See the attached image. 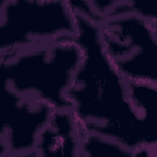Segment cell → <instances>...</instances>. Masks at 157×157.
I'll return each instance as SVG.
<instances>
[{
	"label": "cell",
	"mask_w": 157,
	"mask_h": 157,
	"mask_svg": "<svg viewBox=\"0 0 157 157\" xmlns=\"http://www.w3.org/2000/svg\"><path fill=\"white\" fill-rule=\"evenodd\" d=\"M76 34L77 12L67 0L0 2V55Z\"/></svg>",
	"instance_id": "obj_3"
},
{
	"label": "cell",
	"mask_w": 157,
	"mask_h": 157,
	"mask_svg": "<svg viewBox=\"0 0 157 157\" xmlns=\"http://www.w3.org/2000/svg\"><path fill=\"white\" fill-rule=\"evenodd\" d=\"M82 59L75 38L39 43L0 55L2 85L53 110H70L67 97Z\"/></svg>",
	"instance_id": "obj_2"
},
{
	"label": "cell",
	"mask_w": 157,
	"mask_h": 157,
	"mask_svg": "<svg viewBox=\"0 0 157 157\" xmlns=\"http://www.w3.org/2000/svg\"><path fill=\"white\" fill-rule=\"evenodd\" d=\"M82 132L72 115L66 110H55L42 130L34 156H81Z\"/></svg>",
	"instance_id": "obj_6"
},
{
	"label": "cell",
	"mask_w": 157,
	"mask_h": 157,
	"mask_svg": "<svg viewBox=\"0 0 157 157\" xmlns=\"http://www.w3.org/2000/svg\"><path fill=\"white\" fill-rule=\"evenodd\" d=\"M76 40L82 59L67 97L82 135L96 134L118 141L135 156H153V140L126 80L109 56L99 21L77 12Z\"/></svg>",
	"instance_id": "obj_1"
},
{
	"label": "cell",
	"mask_w": 157,
	"mask_h": 157,
	"mask_svg": "<svg viewBox=\"0 0 157 157\" xmlns=\"http://www.w3.org/2000/svg\"><path fill=\"white\" fill-rule=\"evenodd\" d=\"M135 156L131 150L115 140L96 134L82 135L81 156Z\"/></svg>",
	"instance_id": "obj_7"
},
{
	"label": "cell",
	"mask_w": 157,
	"mask_h": 157,
	"mask_svg": "<svg viewBox=\"0 0 157 157\" xmlns=\"http://www.w3.org/2000/svg\"><path fill=\"white\" fill-rule=\"evenodd\" d=\"M2 93L0 156H34L39 135L55 110L5 85Z\"/></svg>",
	"instance_id": "obj_5"
},
{
	"label": "cell",
	"mask_w": 157,
	"mask_h": 157,
	"mask_svg": "<svg viewBox=\"0 0 157 157\" xmlns=\"http://www.w3.org/2000/svg\"><path fill=\"white\" fill-rule=\"evenodd\" d=\"M104 47L129 81L157 86V26L134 12L107 15L99 21Z\"/></svg>",
	"instance_id": "obj_4"
}]
</instances>
